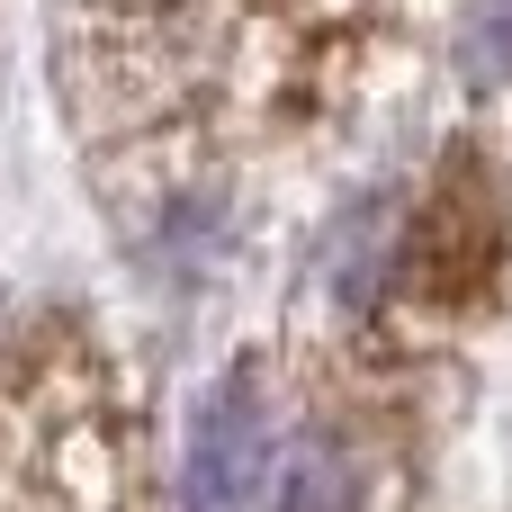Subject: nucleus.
<instances>
[{"label":"nucleus","instance_id":"3","mask_svg":"<svg viewBox=\"0 0 512 512\" xmlns=\"http://www.w3.org/2000/svg\"><path fill=\"white\" fill-rule=\"evenodd\" d=\"M459 72L468 81H512V0H486L459 36Z\"/></svg>","mask_w":512,"mask_h":512},{"label":"nucleus","instance_id":"4","mask_svg":"<svg viewBox=\"0 0 512 512\" xmlns=\"http://www.w3.org/2000/svg\"><path fill=\"white\" fill-rule=\"evenodd\" d=\"M387 243H378V207H360L351 225H342V252H333V279H342V297L351 306H369V261H378Z\"/></svg>","mask_w":512,"mask_h":512},{"label":"nucleus","instance_id":"2","mask_svg":"<svg viewBox=\"0 0 512 512\" xmlns=\"http://www.w3.org/2000/svg\"><path fill=\"white\" fill-rule=\"evenodd\" d=\"M279 512H360V459H351L342 441H315V450L288 468Z\"/></svg>","mask_w":512,"mask_h":512},{"label":"nucleus","instance_id":"1","mask_svg":"<svg viewBox=\"0 0 512 512\" xmlns=\"http://www.w3.org/2000/svg\"><path fill=\"white\" fill-rule=\"evenodd\" d=\"M270 468V405L252 378H225L198 423H189V459H180V504L189 512H243Z\"/></svg>","mask_w":512,"mask_h":512}]
</instances>
